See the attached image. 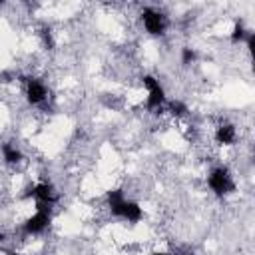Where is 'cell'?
<instances>
[{
    "instance_id": "6da1fadb",
    "label": "cell",
    "mask_w": 255,
    "mask_h": 255,
    "mask_svg": "<svg viewBox=\"0 0 255 255\" xmlns=\"http://www.w3.org/2000/svg\"><path fill=\"white\" fill-rule=\"evenodd\" d=\"M50 219H52V205L36 201V213L24 221L22 229L26 235H38L50 225Z\"/></svg>"
},
{
    "instance_id": "7a4b0ae2",
    "label": "cell",
    "mask_w": 255,
    "mask_h": 255,
    "mask_svg": "<svg viewBox=\"0 0 255 255\" xmlns=\"http://www.w3.org/2000/svg\"><path fill=\"white\" fill-rule=\"evenodd\" d=\"M207 185H209V189H211L215 195H219V197H223V195L235 191L233 177H231L229 169L223 167V165L213 167V169L209 171V175H207Z\"/></svg>"
},
{
    "instance_id": "3957f363",
    "label": "cell",
    "mask_w": 255,
    "mask_h": 255,
    "mask_svg": "<svg viewBox=\"0 0 255 255\" xmlns=\"http://www.w3.org/2000/svg\"><path fill=\"white\" fill-rule=\"evenodd\" d=\"M141 84L147 90V100H145L147 110H159L165 104V90L159 84V80L155 76H151V74H145L141 78Z\"/></svg>"
},
{
    "instance_id": "277c9868",
    "label": "cell",
    "mask_w": 255,
    "mask_h": 255,
    "mask_svg": "<svg viewBox=\"0 0 255 255\" xmlns=\"http://www.w3.org/2000/svg\"><path fill=\"white\" fill-rule=\"evenodd\" d=\"M141 22H143V28H145L147 34H151V36H163L165 34L167 20H165V16L159 10L143 8L141 10Z\"/></svg>"
},
{
    "instance_id": "5b68a950",
    "label": "cell",
    "mask_w": 255,
    "mask_h": 255,
    "mask_svg": "<svg viewBox=\"0 0 255 255\" xmlns=\"http://www.w3.org/2000/svg\"><path fill=\"white\" fill-rule=\"evenodd\" d=\"M110 211H112V215L122 217V219L129 221V223H137V221H141V217H143V209L139 207L137 201H131V199H124L122 203H118V205L112 207Z\"/></svg>"
},
{
    "instance_id": "8992f818",
    "label": "cell",
    "mask_w": 255,
    "mask_h": 255,
    "mask_svg": "<svg viewBox=\"0 0 255 255\" xmlns=\"http://www.w3.org/2000/svg\"><path fill=\"white\" fill-rule=\"evenodd\" d=\"M46 98H48V88L44 86V82H40V80H36V78H30V80L26 82V100H28V104L38 106V104H42Z\"/></svg>"
},
{
    "instance_id": "52a82bcc",
    "label": "cell",
    "mask_w": 255,
    "mask_h": 255,
    "mask_svg": "<svg viewBox=\"0 0 255 255\" xmlns=\"http://www.w3.org/2000/svg\"><path fill=\"white\" fill-rule=\"evenodd\" d=\"M24 197H36V201L48 203V205H54V203H56L54 187H52L50 183H36V185H30L28 191L24 193Z\"/></svg>"
},
{
    "instance_id": "ba28073f",
    "label": "cell",
    "mask_w": 255,
    "mask_h": 255,
    "mask_svg": "<svg viewBox=\"0 0 255 255\" xmlns=\"http://www.w3.org/2000/svg\"><path fill=\"white\" fill-rule=\"evenodd\" d=\"M235 137H237V131H235V126H231V124H223L215 131V141L219 145H231L235 141Z\"/></svg>"
},
{
    "instance_id": "9c48e42d",
    "label": "cell",
    "mask_w": 255,
    "mask_h": 255,
    "mask_svg": "<svg viewBox=\"0 0 255 255\" xmlns=\"http://www.w3.org/2000/svg\"><path fill=\"white\" fill-rule=\"evenodd\" d=\"M2 157L6 163H18L22 159V151L14 145V143H2Z\"/></svg>"
},
{
    "instance_id": "30bf717a",
    "label": "cell",
    "mask_w": 255,
    "mask_h": 255,
    "mask_svg": "<svg viewBox=\"0 0 255 255\" xmlns=\"http://www.w3.org/2000/svg\"><path fill=\"white\" fill-rule=\"evenodd\" d=\"M245 36H247L245 24H243V20H237V22H235V26H233V30H231V42H233V44L243 42V40H245Z\"/></svg>"
},
{
    "instance_id": "8fae6325",
    "label": "cell",
    "mask_w": 255,
    "mask_h": 255,
    "mask_svg": "<svg viewBox=\"0 0 255 255\" xmlns=\"http://www.w3.org/2000/svg\"><path fill=\"white\" fill-rule=\"evenodd\" d=\"M106 199H108V207L112 209V207H116L118 203H122L126 197H124V191H122V189H110V191L106 193Z\"/></svg>"
},
{
    "instance_id": "7c38bea8",
    "label": "cell",
    "mask_w": 255,
    "mask_h": 255,
    "mask_svg": "<svg viewBox=\"0 0 255 255\" xmlns=\"http://www.w3.org/2000/svg\"><path fill=\"white\" fill-rule=\"evenodd\" d=\"M167 106H169V112H171L173 116H177V118L187 114V106H185L183 102H179V100H171Z\"/></svg>"
},
{
    "instance_id": "4fadbf2b",
    "label": "cell",
    "mask_w": 255,
    "mask_h": 255,
    "mask_svg": "<svg viewBox=\"0 0 255 255\" xmlns=\"http://www.w3.org/2000/svg\"><path fill=\"white\" fill-rule=\"evenodd\" d=\"M195 58H197V54H195V50L193 48H181V62L185 64V66H189V64H193L195 62Z\"/></svg>"
},
{
    "instance_id": "5bb4252c",
    "label": "cell",
    "mask_w": 255,
    "mask_h": 255,
    "mask_svg": "<svg viewBox=\"0 0 255 255\" xmlns=\"http://www.w3.org/2000/svg\"><path fill=\"white\" fill-rule=\"evenodd\" d=\"M40 34H42V40H44L46 48H48V50H52V48H54V38H52V32H50V28H44Z\"/></svg>"
},
{
    "instance_id": "9a60e30c",
    "label": "cell",
    "mask_w": 255,
    "mask_h": 255,
    "mask_svg": "<svg viewBox=\"0 0 255 255\" xmlns=\"http://www.w3.org/2000/svg\"><path fill=\"white\" fill-rule=\"evenodd\" d=\"M245 42H247V50L253 52V50H255V32H247Z\"/></svg>"
},
{
    "instance_id": "2e32d148",
    "label": "cell",
    "mask_w": 255,
    "mask_h": 255,
    "mask_svg": "<svg viewBox=\"0 0 255 255\" xmlns=\"http://www.w3.org/2000/svg\"><path fill=\"white\" fill-rule=\"evenodd\" d=\"M4 239H6V235H4V231H0V243H2Z\"/></svg>"
},
{
    "instance_id": "e0dca14e",
    "label": "cell",
    "mask_w": 255,
    "mask_h": 255,
    "mask_svg": "<svg viewBox=\"0 0 255 255\" xmlns=\"http://www.w3.org/2000/svg\"><path fill=\"white\" fill-rule=\"evenodd\" d=\"M153 255H173V253H165V251H159V253H153Z\"/></svg>"
},
{
    "instance_id": "ac0fdd59",
    "label": "cell",
    "mask_w": 255,
    "mask_h": 255,
    "mask_svg": "<svg viewBox=\"0 0 255 255\" xmlns=\"http://www.w3.org/2000/svg\"><path fill=\"white\" fill-rule=\"evenodd\" d=\"M6 255H20V253H16V251H10V253H6Z\"/></svg>"
}]
</instances>
